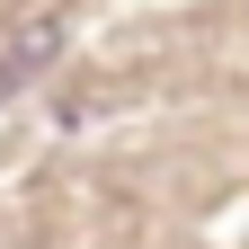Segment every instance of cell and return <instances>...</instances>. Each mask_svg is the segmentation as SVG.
I'll return each instance as SVG.
<instances>
[{
	"instance_id": "obj_1",
	"label": "cell",
	"mask_w": 249,
	"mask_h": 249,
	"mask_svg": "<svg viewBox=\"0 0 249 249\" xmlns=\"http://www.w3.org/2000/svg\"><path fill=\"white\" fill-rule=\"evenodd\" d=\"M62 45H71V9H36V18H18L9 36H0V107L27 98V89L62 62Z\"/></svg>"
}]
</instances>
